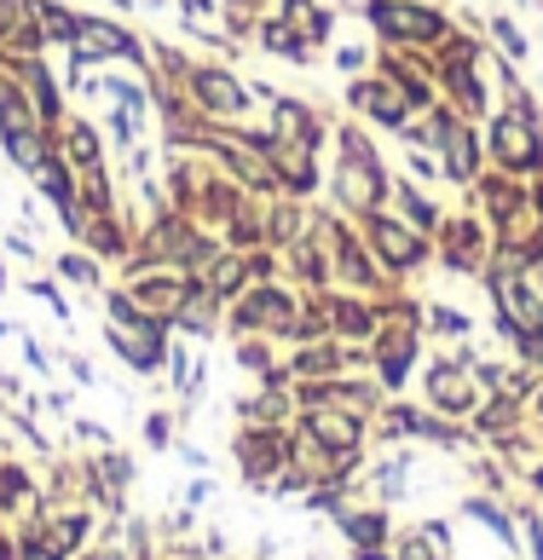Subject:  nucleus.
<instances>
[{
  "label": "nucleus",
  "instance_id": "f257e3e1",
  "mask_svg": "<svg viewBox=\"0 0 543 560\" xmlns=\"http://www.w3.org/2000/svg\"><path fill=\"white\" fill-rule=\"evenodd\" d=\"M370 18L382 35H411V40H434L446 35V18L428 7H400V0H370Z\"/></svg>",
  "mask_w": 543,
  "mask_h": 560
},
{
  "label": "nucleus",
  "instance_id": "f03ea898",
  "mask_svg": "<svg viewBox=\"0 0 543 560\" xmlns=\"http://www.w3.org/2000/svg\"><path fill=\"white\" fill-rule=\"evenodd\" d=\"M342 197L359 202V209H376L382 202V168H376V156L365 151L359 139H347V162H342Z\"/></svg>",
  "mask_w": 543,
  "mask_h": 560
},
{
  "label": "nucleus",
  "instance_id": "7ed1b4c3",
  "mask_svg": "<svg viewBox=\"0 0 543 560\" xmlns=\"http://www.w3.org/2000/svg\"><path fill=\"white\" fill-rule=\"evenodd\" d=\"M492 151L504 156L509 168H532V162H538V139H532V110H527V105H515V110L492 128Z\"/></svg>",
  "mask_w": 543,
  "mask_h": 560
},
{
  "label": "nucleus",
  "instance_id": "20e7f679",
  "mask_svg": "<svg viewBox=\"0 0 543 560\" xmlns=\"http://www.w3.org/2000/svg\"><path fill=\"white\" fill-rule=\"evenodd\" d=\"M272 128H278V139L272 144H296V151H312L319 144V116H312L307 105H296V98H284V93H272Z\"/></svg>",
  "mask_w": 543,
  "mask_h": 560
},
{
  "label": "nucleus",
  "instance_id": "39448f33",
  "mask_svg": "<svg viewBox=\"0 0 543 560\" xmlns=\"http://www.w3.org/2000/svg\"><path fill=\"white\" fill-rule=\"evenodd\" d=\"M76 47H81V65H88V58H139V40L128 30L104 24V18H88V24L76 30Z\"/></svg>",
  "mask_w": 543,
  "mask_h": 560
},
{
  "label": "nucleus",
  "instance_id": "423d86ee",
  "mask_svg": "<svg viewBox=\"0 0 543 560\" xmlns=\"http://www.w3.org/2000/svg\"><path fill=\"white\" fill-rule=\"evenodd\" d=\"M192 93H197V105L215 110V116H238L249 105L243 81H232L226 70H192Z\"/></svg>",
  "mask_w": 543,
  "mask_h": 560
},
{
  "label": "nucleus",
  "instance_id": "0eeeda50",
  "mask_svg": "<svg viewBox=\"0 0 543 560\" xmlns=\"http://www.w3.org/2000/svg\"><path fill=\"white\" fill-rule=\"evenodd\" d=\"M353 105L370 110L376 121H393V128H400V121L411 116V98H400L393 88H382V81H370V88H353Z\"/></svg>",
  "mask_w": 543,
  "mask_h": 560
},
{
  "label": "nucleus",
  "instance_id": "6e6552de",
  "mask_svg": "<svg viewBox=\"0 0 543 560\" xmlns=\"http://www.w3.org/2000/svg\"><path fill=\"white\" fill-rule=\"evenodd\" d=\"M35 179H41V191H47L58 209H65V220L76 225V185H70V174H65V162H58L53 151L35 162Z\"/></svg>",
  "mask_w": 543,
  "mask_h": 560
},
{
  "label": "nucleus",
  "instance_id": "1a4fd4ad",
  "mask_svg": "<svg viewBox=\"0 0 543 560\" xmlns=\"http://www.w3.org/2000/svg\"><path fill=\"white\" fill-rule=\"evenodd\" d=\"M249 324H289V301L278 289H261L249 306H238V329H249Z\"/></svg>",
  "mask_w": 543,
  "mask_h": 560
},
{
  "label": "nucleus",
  "instance_id": "9d476101",
  "mask_svg": "<svg viewBox=\"0 0 543 560\" xmlns=\"http://www.w3.org/2000/svg\"><path fill=\"white\" fill-rule=\"evenodd\" d=\"M24 7H30V18H35V30H41V35H53V40H65V35H70V40H76L81 24H76L65 7H58V0H24Z\"/></svg>",
  "mask_w": 543,
  "mask_h": 560
},
{
  "label": "nucleus",
  "instance_id": "9b49d317",
  "mask_svg": "<svg viewBox=\"0 0 543 560\" xmlns=\"http://www.w3.org/2000/svg\"><path fill=\"white\" fill-rule=\"evenodd\" d=\"M370 232H376V243H382V255L388 260H416L423 248H416V237H405V225H393V220H370Z\"/></svg>",
  "mask_w": 543,
  "mask_h": 560
},
{
  "label": "nucleus",
  "instance_id": "f8f14e48",
  "mask_svg": "<svg viewBox=\"0 0 543 560\" xmlns=\"http://www.w3.org/2000/svg\"><path fill=\"white\" fill-rule=\"evenodd\" d=\"M446 174H457V179L474 174V139L463 128H451V139H446Z\"/></svg>",
  "mask_w": 543,
  "mask_h": 560
},
{
  "label": "nucleus",
  "instance_id": "ddd939ff",
  "mask_svg": "<svg viewBox=\"0 0 543 560\" xmlns=\"http://www.w3.org/2000/svg\"><path fill=\"white\" fill-rule=\"evenodd\" d=\"M24 81L35 88V110H41V116L53 121V116H58V93H53V75L41 70V65H24Z\"/></svg>",
  "mask_w": 543,
  "mask_h": 560
},
{
  "label": "nucleus",
  "instance_id": "4468645a",
  "mask_svg": "<svg viewBox=\"0 0 543 560\" xmlns=\"http://www.w3.org/2000/svg\"><path fill=\"white\" fill-rule=\"evenodd\" d=\"M434 399H440L446 410H463V405H469V387H463V382H457L451 370L440 364V370H434Z\"/></svg>",
  "mask_w": 543,
  "mask_h": 560
},
{
  "label": "nucleus",
  "instance_id": "2eb2a0df",
  "mask_svg": "<svg viewBox=\"0 0 543 560\" xmlns=\"http://www.w3.org/2000/svg\"><path fill=\"white\" fill-rule=\"evenodd\" d=\"M312 433H324L336 451H353V440H359V428L342 422V417H312Z\"/></svg>",
  "mask_w": 543,
  "mask_h": 560
},
{
  "label": "nucleus",
  "instance_id": "dca6fc26",
  "mask_svg": "<svg viewBox=\"0 0 543 560\" xmlns=\"http://www.w3.org/2000/svg\"><path fill=\"white\" fill-rule=\"evenodd\" d=\"M469 514H474V521H486L497 537H504V544H515V532H509V521H504V514H497L492 503H469Z\"/></svg>",
  "mask_w": 543,
  "mask_h": 560
},
{
  "label": "nucleus",
  "instance_id": "f3484780",
  "mask_svg": "<svg viewBox=\"0 0 543 560\" xmlns=\"http://www.w3.org/2000/svg\"><path fill=\"white\" fill-rule=\"evenodd\" d=\"M342 521H347V532L359 537V544H376V537H382V521H376V514H365V521L359 514H342Z\"/></svg>",
  "mask_w": 543,
  "mask_h": 560
},
{
  "label": "nucleus",
  "instance_id": "a211bd4d",
  "mask_svg": "<svg viewBox=\"0 0 543 560\" xmlns=\"http://www.w3.org/2000/svg\"><path fill=\"white\" fill-rule=\"evenodd\" d=\"M497 40L509 47V58H527V40H520V30H515V24H504V18H497Z\"/></svg>",
  "mask_w": 543,
  "mask_h": 560
},
{
  "label": "nucleus",
  "instance_id": "6ab92c4d",
  "mask_svg": "<svg viewBox=\"0 0 543 560\" xmlns=\"http://www.w3.org/2000/svg\"><path fill=\"white\" fill-rule=\"evenodd\" d=\"M434 324H440L446 336H463V329H469V318H463V313H446V306H440V313H434Z\"/></svg>",
  "mask_w": 543,
  "mask_h": 560
},
{
  "label": "nucleus",
  "instance_id": "aec40b11",
  "mask_svg": "<svg viewBox=\"0 0 543 560\" xmlns=\"http://www.w3.org/2000/svg\"><path fill=\"white\" fill-rule=\"evenodd\" d=\"M65 272H70V278H88V283H93V266L81 260V255H70V260H65Z\"/></svg>",
  "mask_w": 543,
  "mask_h": 560
},
{
  "label": "nucleus",
  "instance_id": "412c9836",
  "mask_svg": "<svg viewBox=\"0 0 543 560\" xmlns=\"http://www.w3.org/2000/svg\"><path fill=\"white\" fill-rule=\"evenodd\" d=\"M330 364H336L330 352H307V359H301V370H330Z\"/></svg>",
  "mask_w": 543,
  "mask_h": 560
},
{
  "label": "nucleus",
  "instance_id": "4be33fe9",
  "mask_svg": "<svg viewBox=\"0 0 543 560\" xmlns=\"http://www.w3.org/2000/svg\"><path fill=\"white\" fill-rule=\"evenodd\" d=\"M400 560H428V555H423V544H411V549H405Z\"/></svg>",
  "mask_w": 543,
  "mask_h": 560
},
{
  "label": "nucleus",
  "instance_id": "5701e85b",
  "mask_svg": "<svg viewBox=\"0 0 543 560\" xmlns=\"http://www.w3.org/2000/svg\"><path fill=\"white\" fill-rule=\"evenodd\" d=\"M185 12H208V0H185Z\"/></svg>",
  "mask_w": 543,
  "mask_h": 560
},
{
  "label": "nucleus",
  "instance_id": "b1692460",
  "mask_svg": "<svg viewBox=\"0 0 543 560\" xmlns=\"http://www.w3.org/2000/svg\"><path fill=\"white\" fill-rule=\"evenodd\" d=\"M359 560H388V555H376V549H365V555H359Z\"/></svg>",
  "mask_w": 543,
  "mask_h": 560
},
{
  "label": "nucleus",
  "instance_id": "393cba45",
  "mask_svg": "<svg viewBox=\"0 0 543 560\" xmlns=\"http://www.w3.org/2000/svg\"><path fill=\"white\" fill-rule=\"evenodd\" d=\"M538 486H543V468H538Z\"/></svg>",
  "mask_w": 543,
  "mask_h": 560
},
{
  "label": "nucleus",
  "instance_id": "a878e982",
  "mask_svg": "<svg viewBox=\"0 0 543 560\" xmlns=\"http://www.w3.org/2000/svg\"><path fill=\"white\" fill-rule=\"evenodd\" d=\"M538 405H543V399H538Z\"/></svg>",
  "mask_w": 543,
  "mask_h": 560
}]
</instances>
